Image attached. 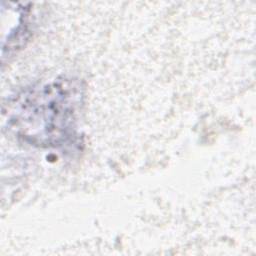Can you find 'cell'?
<instances>
[{"instance_id":"6da1fadb","label":"cell","mask_w":256,"mask_h":256,"mask_svg":"<svg viewBox=\"0 0 256 256\" xmlns=\"http://www.w3.org/2000/svg\"><path fill=\"white\" fill-rule=\"evenodd\" d=\"M80 90L58 81L26 95L12 118L17 135L33 145L58 147L76 133Z\"/></svg>"}]
</instances>
